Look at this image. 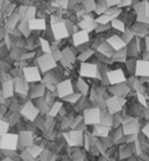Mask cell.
I'll return each mask as SVG.
<instances>
[{
    "instance_id": "obj_1",
    "label": "cell",
    "mask_w": 149,
    "mask_h": 161,
    "mask_svg": "<svg viewBox=\"0 0 149 161\" xmlns=\"http://www.w3.org/2000/svg\"><path fill=\"white\" fill-rule=\"evenodd\" d=\"M19 146V134L6 133L0 137V148L4 151H16Z\"/></svg>"
},
{
    "instance_id": "obj_2",
    "label": "cell",
    "mask_w": 149,
    "mask_h": 161,
    "mask_svg": "<svg viewBox=\"0 0 149 161\" xmlns=\"http://www.w3.org/2000/svg\"><path fill=\"white\" fill-rule=\"evenodd\" d=\"M37 65H39L41 73L43 74L49 73L54 69H56L57 67L56 60L54 58L51 54H43L42 56L37 57Z\"/></svg>"
},
{
    "instance_id": "obj_3",
    "label": "cell",
    "mask_w": 149,
    "mask_h": 161,
    "mask_svg": "<svg viewBox=\"0 0 149 161\" xmlns=\"http://www.w3.org/2000/svg\"><path fill=\"white\" fill-rule=\"evenodd\" d=\"M83 120L85 125H98L101 123V110L99 108L85 109L83 113Z\"/></svg>"
},
{
    "instance_id": "obj_4",
    "label": "cell",
    "mask_w": 149,
    "mask_h": 161,
    "mask_svg": "<svg viewBox=\"0 0 149 161\" xmlns=\"http://www.w3.org/2000/svg\"><path fill=\"white\" fill-rule=\"evenodd\" d=\"M64 138L70 147H79L84 144V133L79 130H71L64 133Z\"/></svg>"
},
{
    "instance_id": "obj_5",
    "label": "cell",
    "mask_w": 149,
    "mask_h": 161,
    "mask_svg": "<svg viewBox=\"0 0 149 161\" xmlns=\"http://www.w3.org/2000/svg\"><path fill=\"white\" fill-rule=\"evenodd\" d=\"M106 108L109 110V113H119L122 110V106L125 104V99L124 97H118V96H111L105 101Z\"/></svg>"
},
{
    "instance_id": "obj_6",
    "label": "cell",
    "mask_w": 149,
    "mask_h": 161,
    "mask_svg": "<svg viewBox=\"0 0 149 161\" xmlns=\"http://www.w3.org/2000/svg\"><path fill=\"white\" fill-rule=\"evenodd\" d=\"M20 112L26 119H28V120H30V121H34L37 118V116H39L40 110L37 109V106L34 104L33 102L28 101L22 105Z\"/></svg>"
},
{
    "instance_id": "obj_7",
    "label": "cell",
    "mask_w": 149,
    "mask_h": 161,
    "mask_svg": "<svg viewBox=\"0 0 149 161\" xmlns=\"http://www.w3.org/2000/svg\"><path fill=\"white\" fill-rule=\"evenodd\" d=\"M106 77H107V80L112 85H117L120 84V83H125L126 75L124 73V70L120 68L114 69V70H109V71H106Z\"/></svg>"
},
{
    "instance_id": "obj_8",
    "label": "cell",
    "mask_w": 149,
    "mask_h": 161,
    "mask_svg": "<svg viewBox=\"0 0 149 161\" xmlns=\"http://www.w3.org/2000/svg\"><path fill=\"white\" fill-rule=\"evenodd\" d=\"M24 73V78L28 83H37L40 82L41 78V70L39 67H27V68L22 69Z\"/></svg>"
},
{
    "instance_id": "obj_9",
    "label": "cell",
    "mask_w": 149,
    "mask_h": 161,
    "mask_svg": "<svg viewBox=\"0 0 149 161\" xmlns=\"http://www.w3.org/2000/svg\"><path fill=\"white\" fill-rule=\"evenodd\" d=\"M98 65L94 63H86L83 62L79 69V75L82 77H88V78H96L98 77Z\"/></svg>"
},
{
    "instance_id": "obj_10",
    "label": "cell",
    "mask_w": 149,
    "mask_h": 161,
    "mask_svg": "<svg viewBox=\"0 0 149 161\" xmlns=\"http://www.w3.org/2000/svg\"><path fill=\"white\" fill-rule=\"evenodd\" d=\"M57 93H58V97L61 98H67L68 96L72 95L73 93V88H72V83L70 80H65L63 82H60L57 84Z\"/></svg>"
},
{
    "instance_id": "obj_11",
    "label": "cell",
    "mask_w": 149,
    "mask_h": 161,
    "mask_svg": "<svg viewBox=\"0 0 149 161\" xmlns=\"http://www.w3.org/2000/svg\"><path fill=\"white\" fill-rule=\"evenodd\" d=\"M51 31L55 40H62V39H64V37H67L69 35V31L67 28V25L63 21H61L58 24L51 25Z\"/></svg>"
},
{
    "instance_id": "obj_12",
    "label": "cell",
    "mask_w": 149,
    "mask_h": 161,
    "mask_svg": "<svg viewBox=\"0 0 149 161\" xmlns=\"http://www.w3.org/2000/svg\"><path fill=\"white\" fill-rule=\"evenodd\" d=\"M121 127H122V132H124L125 137L132 136V134H139V131H140V125L135 119L122 123Z\"/></svg>"
},
{
    "instance_id": "obj_13",
    "label": "cell",
    "mask_w": 149,
    "mask_h": 161,
    "mask_svg": "<svg viewBox=\"0 0 149 161\" xmlns=\"http://www.w3.org/2000/svg\"><path fill=\"white\" fill-rule=\"evenodd\" d=\"M134 74L140 77H149V60H137Z\"/></svg>"
},
{
    "instance_id": "obj_14",
    "label": "cell",
    "mask_w": 149,
    "mask_h": 161,
    "mask_svg": "<svg viewBox=\"0 0 149 161\" xmlns=\"http://www.w3.org/2000/svg\"><path fill=\"white\" fill-rule=\"evenodd\" d=\"M72 41L75 47H81L83 44H86L90 41L89 33L85 31H78V32L73 33Z\"/></svg>"
},
{
    "instance_id": "obj_15",
    "label": "cell",
    "mask_w": 149,
    "mask_h": 161,
    "mask_svg": "<svg viewBox=\"0 0 149 161\" xmlns=\"http://www.w3.org/2000/svg\"><path fill=\"white\" fill-rule=\"evenodd\" d=\"M13 80H14V89L16 92L21 93V95H27V92L29 91L28 82L24 80V77H16Z\"/></svg>"
},
{
    "instance_id": "obj_16",
    "label": "cell",
    "mask_w": 149,
    "mask_h": 161,
    "mask_svg": "<svg viewBox=\"0 0 149 161\" xmlns=\"http://www.w3.org/2000/svg\"><path fill=\"white\" fill-rule=\"evenodd\" d=\"M106 42H107V43L113 48V50H115V52L121 50V49H124L126 47V43L124 42L122 37L118 36V35H112V36H109V39L106 40Z\"/></svg>"
},
{
    "instance_id": "obj_17",
    "label": "cell",
    "mask_w": 149,
    "mask_h": 161,
    "mask_svg": "<svg viewBox=\"0 0 149 161\" xmlns=\"http://www.w3.org/2000/svg\"><path fill=\"white\" fill-rule=\"evenodd\" d=\"M19 142L24 146V148H27L29 146L34 145V137L30 131H22L19 134Z\"/></svg>"
},
{
    "instance_id": "obj_18",
    "label": "cell",
    "mask_w": 149,
    "mask_h": 161,
    "mask_svg": "<svg viewBox=\"0 0 149 161\" xmlns=\"http://www.w3.org/2000/svg\"><path fill=\"white\" fill-rule=\"evenodd\" d=\"M128 91H129V86L127 84H125V83H120V84L114 85L111 89V92L113 93V96H118V97H124Z\"/></svg>"
},
{
    "instance_id": "obj_19",
    "label": "cell",
    "mask_w": 149,
    "mask_h": 161,
    "mask_svg": "<svg viewBox=\"0 0 149 161\" xmlns=\"http://www.w3.org/2000/svg\"><path fill=\"white\" fill-rule=\"evenodd\" d=\"M14 91H15V89H14V80H6V82L3 83V95H4V98L12 97Z\"/></svg>"
},
{
    "instance_id": "obj_20",
    "label": "cell",
    "mask_w": 149,
    "mask_h": 161,
    "mask_svg": "<svg viewBox=\"0 0 149 161\" xmlns=\"http://www.w3.org/2000/svg\"><path fill=\"white\" fill-rule=\"evenodd\" d=\"M28 24H29L30 31H42V29H45V19L35 18V19H33V20H28Z\"/></svg>"
},
{
    "instance_id": "obj_21",
    "label": "cell",
    "mask_w": 149,
    "mask_h": 161,
    "mask_svg": "<svg viewBox=\"0 0 149 161\" xmlns=\"http://www.w3.org/2000/svg\"><path fill=\"white\" fill-rule=\"evenodd\" d=\"M93 134L98 138H106L109 137V126H105V125L98 124L94 125V132Z\"/></svg>"
},
{
    "instance_id": "obj_22",
    "label": "cell",
    "mask_w": 149,
    "mask_h": 161,
    "mask_svg": "<svg viewBox=\"0 0 149 161\" xmlns=\"http://www.w3.org/2000/svg\"><path fill=\"white\" fill-rule=\"evenodd\" d=\"M45 84L35 85V86L33 88L32 92H30V96H32L33 99L42 98V97H43V95H45Z\"/></svg>"
},
{
    "instance_id": "obj_23",
    "label": "cell",
    "mask_w": 149,
    "mask_h": 161,
    "mask_svg": "<svg viewBox=\"0 0 149 161\" xmlns=\"http://www.w3.org/2000/svg\"><path fill=\"white\" fill-rule=\"evenodd\" d=\"M63 109V104L61 102H54V104H51L50 109L48 111V116L50 118L56 117L58 113H61V110Z\"/></svg>"
},
{
    "instance_id": "obj_24",
    "label": "cell",
    "mask_w": 149,
    "mask_h": 161,
    "mask_svg": "<svg viewBox=\"0 0 149 161\" xmlns=\"http://www.w3.org/2000/svg\"><path fill=\"white\" fill-rule=\"evenodd\" d=\"M26 151L28 152L30 155H32V158H34V159H36V158H39L42 154V152H43V148L41 147V146L39 145H32V146H29V147H27L26 148Z\"/></svg>"
},
{
    "instance_id": "obj_25",
    "label": "cell",
    "mask_w": 149,
    "mask_h": 161,
    "mask_svg": "<svg viewBox=\"0 0 149 161\" xmlns=\"http://www.w3.org/2000/svg\"><path fill=\"white\" fill-rule=\"evenodd\" d=\"M77 86H78V92L81 93L82 96H86L89 93V85L85 82L83 78H79L77 82Z\"/></svg>"
},
{
    "instance_id": "obj_26",
    "label": "cell",
    "mask_w": 149,
    "mask_h": 161,
    "mask_svg": "<svg viewBox=\"0 0 149 161\" xmlns=\"http://www.w3.org/2000/svg\"><path fill=\"white\" fill-rule=\"evenodd\" d=\"M101 125H105V126H109L111 127L113 125V116L112 113L109 112H101Z\"/></svg>"
},
{
    "instance_id": "obj_27",
    "label": "cell",
    "mask_w": 149,
    "mask_h": 161,
    "mask_svg": "<svg viewBox=\"0 0 149 161\" xmlns=\"http://www.w3.org/2000/svg\"><path fill=\"white\" fill-rule=\"evenodd\" d=\"M112 27L117 31H120V32L125 33L126 32V27H125V22L124 21L119 20V19H113L112 20Z\"/></svg>"
},
{
    "instance_id": "obj_28",
    "label": "cell",
    "mask_w": 149,
    "mask_h": 161,
    "mask_svg": "<svg viewBox=\"0 0 149 161\" xmlns=\"http://www.w3.org/2000/svg\"><path fill=\"white\" fill-rule=\"evenodd\" d=\"M84 9L86 12H92V11H96V7H97V1L96 0H84Z\"/></svg>"
},
{
    "instance_id": "obj_29",
    "label": "cell",
    "mask_w": 149,
    "mask_h": 161,
    "mask_svg": "<svg viewBox=\"0 0 149 161\" xmlns=\"http://www.w3.org/2000/svg\"><path fill=\"white\" fill-rule=\"evenodd\" d=\"M93 52L92 49H86V50H82V53L78 55V60H81L82 62H85L86 60H89L90 57L93 55Z\"/></svg>"
},
{
    "instance_id": "obj_30",
    "label": "cell",
    "mask_w": 149,
    "mask_h": 161,
    "mask_svg": "<svg viewBox=\"0 0 149 161\" xmlns=\"http://www.w3.org/2000/svg\"><path fill=\"white\" fill-rule=\"evenodd\" d=\"M113 19L112 18H109V15H106V14H101V15H99L96 19V22H97L98 25H107L109 22V21H112Z\"/></svg>"
},
{
    "instance_id": "obj_31",
    "label": "cell",
    "mask_w": 149,
    "mask_h": 161,
    "mask_svg": "<svg viewBox=\"0 0 149 161\" xmlns=\"http://www.w3.org/2000/svg\"><path fill=\"white\" fill-rule=\"evenodd\" d=\"M8 129H9V124L7 121L0 119V137H3L4 134L8 133Z\"/></svg>"
},
{
    "instance_id": "obj_32",
    "label": "cell",
    "mask_w": 149,
    "mask_h": 161,
    "mask_svg": "<svg viewBox=\"0 0 149 161\" xmlns=\"http://www.w3.org/2000/svg\"><path fill=\"white\" fill-rule=\"evenodd\" d=\"M82 97V95L79 92H73L72 95H70V96H68L67 98H64L65 102H68V103H76V102L79 101V98Z\"/></svg>"
},
{
    "instance_id": "obj_33",
    "label": "cell",
    "mask_w": 149,
    "mask_h": 161,
    "mask_svg": "<svg viewBox=\"0 0 149 161\" xmlns=\"http://www.w3.org/2000/svg\"><path fill=\"white\" fill-rule=\"evenodd\" d=\"M122 136H124V132H122V127H119L117 131H114V136L112 137L113 144H117L118 141H119L121 138H122Z\"/></svg>"
},
{
    "instance_id": "obj_34",
    "label": "cell",
    "mask_w": 149,
    "mask_h": 161,
    "mask_svg": "<svg viewBox=\"0 0 149 161\" xmlns=\"http://www.w3.org/2000/svg\"><path fill=\"white\" fill-rule=\"evenodd\" d=\"M142 133H143V136H145L146 138H148L149 139V123H147V124L142 127Z\"/></svg>"
},
{
    "instance_id": "obj_35",
    "label": "cell",
    "mask_w": 149,
    "mask_h": 161,
    "mask_svg": "<svg viewBox=\"0 0 149 161\" xmlns=\"http://www.w3.org/2000/svg\"><path fill=\"white\" fill-rule=\"evenodd\" d=\"M107 1V4H109V7H113V6H118V5H120L121 0H106Z\"/></svg>"
},
{
    "instance_id": "obj_36",
    "label": "cell",
    "mask_w": 149,
    "mask_h": 161,
    "mask_svg": "<svg viewBox=\"0 0 149 161\" xmlns=\"http://www.w3.org/2000/svg\"><path fill=\"white\" fill-rule=\"evenodd\" d=\"M1 161H15L14 159H12L11 157H7V158H5L4 160H1Z\"/></svg>"
},
{
    "instance_id": "obj_37",
    "label": "cell",
    "mask_w": 149,
    "mask_h": 161,
    "mask_svg": "<svg viewBox=\"0 0 149 161\" xmlns=\"http://www.w3.org/2000/svg\"><path fill=\"white\" fill-rule=\"evenodd\" d=\"M16 53H18V49H16V48H15V54H16ZM12 56H13V57H14V53H13V54H12ZM15 56H16V55H15Z\"/></svg>"
}]
</instances>
